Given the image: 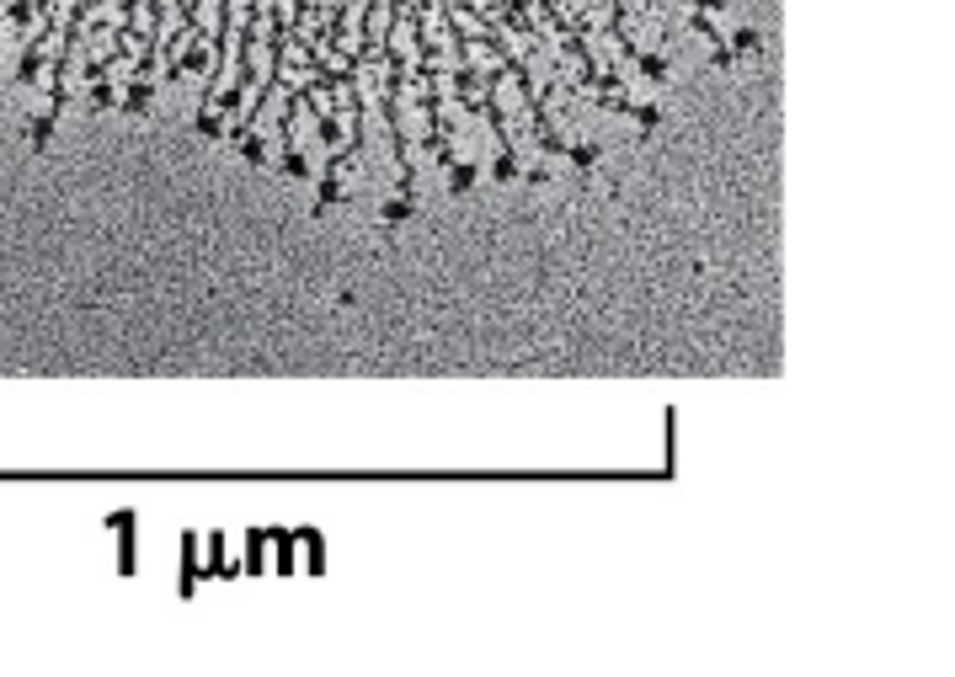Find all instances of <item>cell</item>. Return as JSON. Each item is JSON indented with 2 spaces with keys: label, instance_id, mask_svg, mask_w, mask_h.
<instances>
[{
  "label": "cell",
  "instance_id": "5",
  "mask_svg": "<svg viewBox=\"0 0 955 677\" xmlns=\"http://www.w3.org/2000/svg\"><path fill=\"white\" fill-rule=\"evenodd\" d=\"M198 133H203V139H219V133H224V118H219L214 107H203L198 112Z\"/></svg>",
  "mask_w": 955,
  "mask_h": 677
},
{
  "label": "cell",
  "instance_id": "3",
  "mask_svg": "<svg viewBox=\"0 0 955 677\" xmlns=\"http://www.w3.org/2000/svg\"><path fill=\"white\" fill-rule=\"evenodd\" d=\"M571 160H577L582 171H598V160H603V145H571Z\"/></svg>",
  "mask_w": 955,
  "mask_h": 677
},
{
  "label": "cell",
  "instance_id": "2",
  "mask_svg": "<svg viewBox=\"0 0 955 677\" xmlns=\"http://www.w3.org/2000/svg\"><path fill=\"white\" fill-rule=\"evenodd\" d=\"M475 187V160H454L448 166V193H470Z\"/></svg>",
  "mask_w": 955,
  "mask_h": 677
},
{
  "label": "cell",
  "instance_id": "6",
  "mask_svg": "<svg viewBox=\"0 0 955 677\" xmlns=\"http://www.w3.org/2000/svg\"><path fill=\"white\" fill-rule=\"evenodd\" d=\"M128 107H133V112H150V107H155V91H150V80L128 91Z\"/></svg>",
  "mask_w": 955,
  "mask_h": 677
},
{
  "label": "cell",
  "instance_id": "7",
  "mask_svg": "<svg viewBox=\"0 0 955 677\" xmlns=\"http://www.w3.org/2000/svg\"><path fill=\"white\" fill-rule=\"evenodd\" d=\"M49 128H54V118H32V128H27V133H32V145H37V150L49 145Z\"/></svg>",
  "mask_w": 955,
  "mask_h": 677
},
{
  "label": "cell",
  "instance_id": "4",
  "mask_svg": "<svg viewBox=\"0 0 955 677\" xmlns=\"http://www.w3.org/2000/svg\"><path fill=\"white\" fill-rule=\"evenodd\" d=\"M763 49V43H758V32H752V27H737V32H731V54H758Z\"/></svg>",
  "mask_w": 955,
  "mask_h": 677
},
{
  "label": "cell",
  "instance_id": "1",
  "mask_svg": "<svg viewBox=\"0 0 955 677\" xmlns=\"http://www.w3.org/2000/svg\"><path fill=\"white\" fill-rule=\"evenodd\" d=\"M491 176H496V182H518V176H523V155H518V150H502V155H496V166H491Z\"/></svg>",
  "mask_w": 955,
  "mask_h": 677
}]
</instances>
